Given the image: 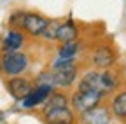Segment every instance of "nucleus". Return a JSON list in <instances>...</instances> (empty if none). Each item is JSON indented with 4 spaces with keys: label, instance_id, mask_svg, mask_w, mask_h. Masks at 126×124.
Masks as SVG:
<instances>
[{
    "label": "nucleus",
    "instance_id": "obj_1",
    "mask_svg": "<svg viewBox=\"0 0 126 124\" xmlns=\"http://www.w3.org/2000/svg\"><path fill=\"white\" fill-rule=\"evenodd\" d=\"M28 68H30V56L23 51L0 54V73L7 77H18L23 75Z\"/></svg>",
    "mask_w": 126,
    "mask_h": 124
},
{
    "label": "nucleus",
    "instance_id": "obj_7",
    "mask_svg": "<svg viewBox=\"0 0 126 124\" xmlns=\"http://www.w3.org/2000/svg\"><path fill=\"white\" fill-rule=\"evenodd\" d=\"M56 87L54 86H47V84H39V86H33L32 93L21 101V107L25 110H33V108H39V107H44L46 100L51 96V93L54 91Z\"/></svg>",
    "mask_w": 126,
    "mask_h": 124
},
{
    "label": "nucleus",
    "instance_id": "obj_5",
    "mask_svg": "<svg viewBox=\"0 0 126 124\" xmlns=\"http://www.w3.org/2000/svg\"><path fill=\"white\" fill-rule=\"evenodd\" d=\"M5 89L9 93V96L16 101H23L30 93L32 89H33V82H32L30 79H26V77H9V79L5 81Z\"/></svg>",
    "mask_w": 126,
    "mask_h": 124
},
{
    "label": "nucleus",
    "instance_id": "obj_11",
    "mask_svg": "<svg viewBox=\"0 0 126 124\" xmlns=\"http://www.w3.org/2000/svg\"><path fill=\"white\" fill-rule=\"evenodd\" d=\"M51 73H53V86L56 89H70L79 81V68L60 70V72H53L51 70Z\"/></svg>",
    "mask_w": 126,
    "mask_h": 124
},
{
    "label": "nucleus",
    "instance_id": "obj_18",
    "mask_svg": "<svg viewBox=\"0 0 126 124\" xmlns=\"http://www.w3.org/2000/svg\"><path fill=\"white\" fill-rule=\"evenodd\" d=\"M74 68H79V63H77V58L75 59H61V58H56L51 65V70L53 72H60V70H74Z\"/></svg>",
    "mask_w": 126,
    "mask_h": 124
},
{
    "label": "nucleus",
    "instance_id": "obj_2",
    "mask_svg": "<svg viewBox=\"0 0 126 124\" xmlns=\"http://www.w3.org/2000/svg\"><path fill=\"white\" fill-rule=\"evenodd\" d=\"M89 63L94 70H109L114 68L117 63V53L110 44H98L91 49Z\"/></svg>",
    "mask_w": 126,
    "mask_h": 124
},
{
    "label": "nucleus",
    "instance_id": "obj_10",
    "mask_svg": "<svg viewBox=\"0 0 126 124\" xmlns=\"http://www.w3.org/2000/svg\"><path fill=\"white\" fill-rule=\"evenodd\" d=\"M23 45H25V33L18 28H11L2 40L0 53H14V51H19Z\"/></svg>",
    "mask_w": 126,
    "mask_h": 124
},
{
    "label": "nucleus",
    "instance_id": "obj_17",
    "mask_svg": "<svg viewBox=\"0 0 126 124\" xmlns=\"http://www.w3.org/2000/svg\"><path fill=\"white\" fill-rule=\"evenodd\" d=\"M60 19H49L47 21V26L42 33V39L47 42H56V35H58V28H60Z\"/></svg>",
    "mask_w": 126,
    "mask_h": 124
},
{
    "label": "nucleus",
    "instance_id": "obj_6",
    "mask_svg": "<svg viewBox=\"0 0 126 124\" xmlns=\"http://www.w3.org/2000/svg\"><path fill=\"white\" fill-rule=\"evenodd\" d=\"M47 21L42 14L39 12H26L25 14V19H23V25H21V32L32 39H39L42 37L44 30L47 26Z\"/></svg>",
    "mask_w": 126,
    "mask_h": 124
},
{
    "label": "nucleus",
    "instance_id": "obj_9",
    "mask_svg": "<svg viewBox=\"0 0 126 124\" xmlns=\"http://www.w3.org/2000/svg\"><path fill=\"white\" fill-rule=\"evenodd\" d=\"M77 91H102V82H100V70H88L84 72L75 84ZM103 93V91H102ZM105 95V93H103Z\"/></svg>",
    "mask_w": 126,
    "mask_h": 124
},
{
    "label": "nucleus",
    "instance_id": "obj_16",
    "mask_svg": "<svg viewBox=\"0 0 126 124\" xmlns=\"http://www.w3.org/2000/svg\"><path fill=\"white\" fill-rule=\"evenodd\" d=\"M51 107H70V96L67 93H63V91L54 89L51 93V96L46 100L42 108H51Z\"/></svg>",
    "mask_w": 126,
    "mask_h": 124
},
{
    "label": "nucleus",
    "instance_id": "obj_20",
    "mask_svg": "<svg viewBox=\"0 0 126 124\" xmlns=\"http://www.w3.org/2000/svg\"><path fill=\"white\" fill-rule=\"evenodd\" d=\"M4 119H5V115H4V112H2V110H0V122H2Z\"/></svg>",
    "mask_w": 126,
    "mask_h": 124
},
{
    "label": "nucleus",
    "instance_id": "obj_8",
    "mask_svg": "<svg viewBox=\"0 0 126 124\" xmlns=\"http://www.w3.org/2000/svg\"><path fill=\"white\" fill-rule=\"evenodd\" d=\"M114 119L109 105L100 103L98 107L79 114V124H110Z\"/></svg>",
    "mask_w": 126,
    "mask_h": 124
},
{
    "label": "nucleus",
    "instance_id": "obj_15",
    "mask_svg": "<svg viewBox=\"0 0 126 124\" xmlns=\"http://www.w3.org/2000/svg\"><path fill=\"white\" fill-rule=\"evenodd\" d=\"M81 51H82V42L77 39V40H72V42L60 44L58 49H56V54L61 59H75Z\"/></svg>",
    "mask_w": 126,
    "mask_h": 124
},
{
    "label": "nucleus",
    "instance_id": "obj_4",
    "mask_svg": "<svg viewBox=\"0 0 126 124\" xmlns=\"http://www.w3.org/2000/svg\"><path fill=\"white\" fill-rule=\"evenodd\" d=\"M42 119L46 124H79V115L72 107L42 108Z\"/></svg>",
    "mask_w": 126,
    "mask_h": 124
},
{
    "label": "nucleus",
    "instance_id": "obj_3",
    "mask_svg": "<svg viewBox=\"0 0 126 124\" xmlns=\"http://www.w3.org/2000/svg\"><path fill=\"white\" fill-rule=\"evenodd\" d=\"M105 95L102 91H74L70 95V107L79 114H82L86 110H91V108L98 107L100 103H103Z\"/></svg>",
    "mask_w": 126,
    "mask_h": 124
},
{
    "label": "nucleus",
    "instance_id": "obj_12",
    "mask_svg": "<svg viewBox=\"0 0 126 124\" xmlns=\"http://www.w3.org/2000/svg\"><path fill=\"white\" fill-rule=\"evenodd\" d=\"M100 82H102V91L107 95H112L114 91L119 89L121 86V77L114 68H109V70H100Z\"/></svg>",
    "mask_w": 126,
    "mask_h": 124
},
{
    "label": "nucleus",
    "instance_id": "obj_14",
    "mask_svg": "<svg viewBox=\"0 0 126 124\" xmlns=\"http://www.w3.org/2000/svg\"><path fill=\"white\" fill-rule=\"evenodd\" d=\"M109 108L114 117H117L121 121L126 119V89H119L114 93L112 98H110Z\"/></svg>",
    "mask_w": 126,
    "mask_h": 124
},
{
    "label": "nucleus",
    "instance_id": "obj_13",
    "mask_svg": "<svg viewBox=\"0 0 126 124\" xmlns=\"http://www.w3.org/2000/svg\"><path fill=\"white\" fill-rule=\"evenodd\" d=\"M79 39V28L75 25V21L68 19V21H61L60 28H58V35H56V42L58 44H65V42H72Z\"/></svg>",
    "mask_w": 126,
    "mask_h": 124
},
{
    "label": "nucleus",
    "instance_id": "obj_19",
    "mask_svg": "<svg viewBox=\"0 0 126 124\" xmlns=\"http://www.w3.org/2000/svg\"><path fill=\"white\" fill-rule=\"evenodd\" d=\"M25 14H26V11H16V12H12L11 18H9L11 28H18V30H21V25H23V19H25Z\"/></svg>",
    "mask_w": 126,
    "mask_h": 124
},
{
    "label": "nucleus",
    "instance_id": "obj_21",
    "mask_svg": "<svg viewBox=\"0 0 126 124\" xmlns=\"http://www.w3.org/2000/svg\"><path fill=\"white\" fill-rule=\"evenodd\" d=\"M124 122H126V119H124Z\"/></svg>",
    "mask_w": 126,
    "mask_h": 124
}]
</instances>
